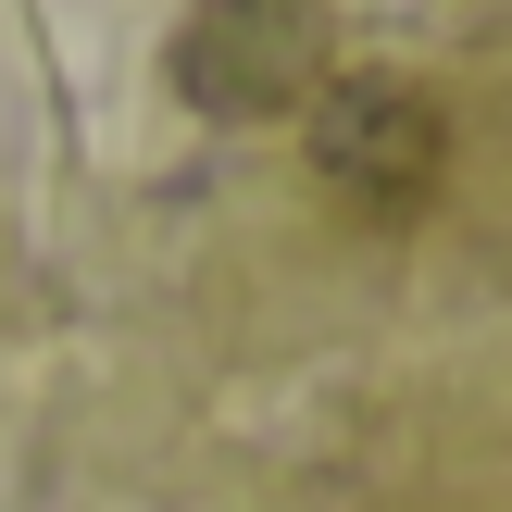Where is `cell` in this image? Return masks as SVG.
Returning a JSON list of instances; mask_svg holds the SVG:
<instances>
[{
	"label": "cell",
	"mask_w": 512,
	"mask_h": 512,
	"mask_svg": "<svg viewBox=\"0 0 512 512\" xmlns=\"http://www.w3.org/2000/svg\"><path fill=\"white\" fill-rule=\"evenodd\" d=\"M325 75H338L325 0H188V25H175V100L213 125L313 113Z\"/></svg>",
	"instance_id": "6da1fadb"
},
{
	"label": "cell",
	"mask_w": 512,
	"mask_h": 512,
	"mask_svg": "<svg viewBox=\"0 0 512 512\" xmlns=\"http://www.w3.org/2000/svg\"><path fill=\"white\" fill-rule=\"evenodd\" d=\"M313 175L350 200V213L400 225V213L438 200L450 125H438V100L400 88V75H325V100H313Z\"/></svg>",
	"instance_id": "7a4b0ae2"
}]
</instances>
